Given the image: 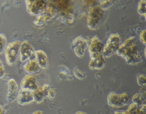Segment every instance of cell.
<instances>
[{
    "mask_svg": "<svg viewBox=\"0 0 146 114\" xmlns=\"http://www.w3.org/2000/svg\"><path fill=\"white\" fill-rule=\"evenodd\" d=\"M136 41V39L135 36L127 39L120 44L116 52L117 55L123 58L128 64L131 65H136L143 61Z\"/></svg>",
    "mask_w": 146,
    "mask_h": 114,
    "instance_id": "cell-1",
    "label": "cell"
},
{
    "mask_svg": "<svg viewBox=\"0 0 146 114\" xmlns=\"http://www.w3.org/2000/svg\"><path fill=\"white\" fill-rule=\"evenodd\" d=\"M104 14V10L99 6H95L90 9L87 18V26L90 29L95 30L99 27Z\"/></svg>",
    "mask_w": 146,
    "mask_h": 114,
    "instance_id": "cell-2",
    "label": "cell"
},
{
    "mask_svg": "<svg viewBox=\"0 0 146 114\" xmlns=\"http://www.w3.org/2000/svg\"><path fill=\"white\" fill-rule=\"evenodd\" d=\"M21 42L20 40H15L7 44L4 54L6 63L9 65L12 66L16 62L19 55Z\"/></svg>",
    "mask_w": 146,
    "mask_h": 114,
    "instance_id": "cell-3",
    "label": "cell"
},
{
    "mask_svg": "<svg viewBox=\"0 0 146 114\" xmlns=\"http://www.w3.org/2000/svg\"><path fill=\"white\" fill-rule=\"evenodd\" d=\"M121 44V38L117 33H112L110 35L103 50V54L106 57H110L116 53Z\"/></svg>",
    "mask_w": 146,
    "mask_h": 114,
    "instance_id": "cell-4",
    "label": "cell"
},
{
    "mask_svg": "<svg viewBox=\"0 0 146 114\" xmlns=\"http://www.w3.org/2000/svg\"><path fill=\"white\" fill-rule=\"evenodd\" d=\"M56 13L55 8L53 6L48 4L44 9L36 15V16L34 21V23L37 26H42L54 18Z\"/></svg>",
    "mask_w": 146,
    "mask_h": 114,
    "instance_id": "cell-5",
    "label": "cell"
},
{
    "mask_svg": "<svg viewBox=\"0 0 146 114\" xmlns=\"http://www.w3.org/2000/svg\"><path fill=\"white\" fill-rule=\"evenodd\" d=\"M130 98L127 92L120 94L114 92H110L107 96V103L108 105L114 108L123 107L129 103Z\"/></svg>",
    "mask_w": 146,
    "mask_h": 114,
    "instance_id": "cell-6",
    "label": "cell"
},
{
    "mask_svg": "<svg viewBox=\"0 0 146 114\" xmlns=\"http://www.w3.org/2000/svg\"><path fill=\"white\" fill-rule=\"evenodd\" d=\"M27 12L33 16H36L48 4V0H25Z\"/></svg>",
    "mask_w": 146,
    "mask_h": 114,
    "instance_id": "cell-7",
    "label": "cell"
},
{
    "mask_svg": "<svg viewBox=\"0 0 146 114\" xmlns=\"http://www.w3.org/2000/svg\"><path fill=\"white\" fill-rule=\"evenodd\" d=\"M88 41L82 36L76 37L71 43V48L74 52L79 58L84 57L86 50L88 48Z\"/></svg>",
    "mask_w": 146,
    "mask_h": 114,
    "instance_id": "cell-8",
    "label": "cell"
},
{
    "mask_svg": "<svg viewBox=\"0 0 146 114\" xmlns=\"http://www.w3.org/2000/svg\"><path fill=\"white\" fill-rule=\"evenodd\" d=\"M34 49L31 43L27 40L21 42L19 51V59L21 62H25L27 60L35 59Z\"/></svg>",
    "mask_w": 146,
    "mask_h": 114,
    "instance_id": "cell-9",
    "label": "cell"
},
{
    "mask_svg": "<svg viewBox=\"0 0 146 114\" xmlns=\"http://www.w3.org/2000/svg\"><path fill=\"white\" fill-rule=\"evenodd\" d=\"M39 87V83L36 78L33 74H27L22 78L21 82L22 89L34 91Z\"/></svg>",
    "mask_w": 146,
    "mask_h": 114,
    "instance_id": "cell-10",
    "label": "cell"
},
{
    "mask_svg": "<svg viewBox=\"0 0 146 114\" xmlns=\"http://www.w3.org/2000/svg\"><path fill=\"white\" fill-rule=\"evenodd\" d=\"M103 48L104 44L100 39L97 36H94L92 37L90 44L88 47L90 57L102 54Z\"/></svg>",
    "mask_w": 146,
    "mask_h": 114,
    "instance_id": "cell-11",
    "label": "cell"
},
{
    "mask_svg": "<svg viewBox=\"0 0 146 114\" xmlns=\"http://www.w3.org/2000/svg\"><path fill=\"white\" fill-rule=\"evenodd\" d=\"M19 90V87L15 80L13 78L9 79L7 81V92L6 95L7 100L10 103H12L16 100Z\"/></svg>",
    "mask_w": 146,
    "mask_h": 114,
    "instance_id": "cell-12",
    "label": "cell"
},
{
    "mask_svg": "<svg viewBox=\"0 0 146 114\" xmlns=\"http://www.w3.org/2000/svg\"><path fill=\"white\" fill-rule=\"evenodd\" d=\"M16 100L20 105H25L29 104L34 101L33 92L21 88L19 90Z\"/></svg>",
    "mask_w": 146,
    "mask_h": 114,
    "instance_id": "cell-13",
    "label": "cell"
},
{
    "mask_svg": "<svg viewBox=\"0 0 146 114\" xmlns=\"http://www.w3.org/2000/svg\"><path fill=\"white\" fill-rule=\"evenodd\" d=\"M106 65V59L103 54H100L91 57L88 67L91 70H101Z\"/></svg>",
    "mask_w": 146,
    "mask_h": 114,
    "instance_id": "cell-14",
    "label": "cell"
},
{
    "mask_svg": "<svg viewBox=\"0 0 146 114\" xmlns=\"http://www.w3.org/2000/svg\"><path fill=\"white\" fill-rule=\"evenodd\" d=\"M50 88V86L47 84H44L42 87H39L35 91L33 92L34 101L37 103H42L44 98L47 96L48 91Z\"/></svg>",
    "mask_w": 146,
    "mask_h": 114,
    "instance_id": "cell-15",
    "label": "cell"
},
{
    "mask_svg": "<svg viewBox=\"0 0 146 114\" xmlns=\"http://www.w3.org/2000/svg\"><path fill=\"white\" fill-rule=\"evenodd\" d=\"M23 69L27 74H35L40 72L42 68L39 66L35 59H31L29 60V61L24 65Z\"/></svg>",
    "mask_w": 146,
    "mask_h": 114,
    "instance_id": "cell-16",
    "label": "cell"
},
{
    "mask_svg": "<svg viewBox=\"0 0 146 114\" xmlns=\"http://www.w3.org/2000/svg\"><path fill=\"white\" fill-rule=\"evenodd\" d=\"M34 54L35 59L39 66L43 69L47 68L48 66V58L46 52L42 49H38L34 51Z\"/></svg>",
    "mask_w": 146,
    "mask_h": 114,
    "instance_id": "cell-17",
    "label": "cell"
},
{
    "mask_svg": "<svg viewBox=\"0 0 146 114\" xmlns=\"http://www.w3.org/2000/svg\"><path fill=\"white\" fill-rule=\"evenodd\" d=\"M56 7L64 10H67L68 6V0H51Z\"/></svg>",
    "mask_w": 146,
    "mask_h": 114,
    "instance_id": "cell-18",
    "label": "cell"
},
{
    "mask_svg": "<svg viewBox=\"0 0 146 114\" xmlns=\"http://www.w3.org/2000/svg\"><path fill=\"white\" fill-rule=\"evenodd\" d=\"M145 96L141 93H136L134 94L132 98V103L136 104L137 105H142L143 102L145 100Z\"/></svg>",
    "mask_w": 146,
    "mask_h": 114,
    "instance_id": "cell-19",
    "label": "cell"
},
{
    "mask_svg": "<svg viewBox=\"0 0 146 114\" xmlns=\"http://www.w3.org/2000/svg\"><path fill=\"white\" fill-rule=\"evenodd\" d=\"M137 12L142 16H145L146 13V0H140L138 3Z\"/></svg>",
    "mask_w": 146,
    "mask_h": 114,
    "instance_id": "cell-20",
    "label": "cell"
},
{
    "mask_svg": "<svg viewBox=\"0 0 146 114\" xmlns=\"http://www.w3.org/2000/svg\"><path fill=\"white\" fill-rule=\"evenodd\" d=\"M7 44V40L4 33H0V54L4 52Z\"/></svg>",
    "mask_w": 146,
    "mask_h": 114,
    "instance_id": "cell-21",
    "label": "cell"
},
{
    "mask_svg": "<svg viewBox=\"0 0 146 114\" xmlns=\"http://www.w3.org/2000/svg\"><path fill=\"white\" fill-rule=\"evenodd\" d=\"M139 105H137L135 103H131L127 111V113L128 114H132V113H139V108L138 107Z\"/></svg>",
    "mask_w": 146,
    "mask_h": 114,
    "instance_id": "cell-22",
    "label": "cell"
},
{
    "mask_svg": "<svg viewBox=\"0 0 146 114\" xmlns=\"http://www.w3.org/2000/svg\"><path fill=\"white\" fill-rule=\"evenodd\" d=\"M74 74L75 76L80 80H82L86 78V75L85 73L78 67H75L74 69Z\"/></svg>",
    "mask_w": 146,
    "mask_h": 114,
    "instance_id": "cell-23",
    "label": "cell"
},
{
    "mask_svg": "<svg viewBox=\"0 0 146 114\" xmlns=\"http://www.w3.org/2000/svg\"><path fill=\"white\" fill-rule=\"evenodd\" d=\"M112 5V0H102L100 2L99 6L100 7L101 9L105 10L110 8Z\"/></svg>",
    "mask_w": 146,
    "mask_h": 114,
    "instance_id": "cell-24",
    "label": "cell"
},
{
    "mask_svg": "<svg viewBox=\"0 0 146 114\" xmlns=\"http://www.w3.org/2000/svg\"><path fill=\"white\" fill-rule=\"evenodd\" d=\"M137 82L140 86H145L146 85V78L144 74H139L137 77Z\"/></svg>",
    "mask_w": 146,
    "mask_h": 114,
    "instance_id": "cell-25",
    "label": "cell"
},
{
    "mask_svg": "<svg viewBox=\"0 0 146 114\" xmlns=\"http://www.w3.org/2000/svg\"><path fill=\"white\" fill-rule=\"evenodd\" d=\"M57 92V90L55 88H49L47 93V96L50 99H53L55 98L56 94Z\"/></svg>",
    "mask_w": 146,
    "mask_h": 114,
    "instance_id": "cell-26",
    "label": "cell"
},
{
    "mask_svg": "<svg viewBox=\"0 0 146 114\" xmlns=\"http://www.w3.org/2000/svg\"><path fill=\"white\" fill-rule=\"evenodd\" d=\"M6 74V69L3 62L2 60L0 59V79H2Z\"/></svg>",
    "mask_w": 146,
    "mask_h": 114,
    "instance_id": "cell-27",
    "label": "cell"
},
{
    "mask_svg": "<svg viewBox=\"0 0 146 114\" xmlns=\"http://www.w3.org/2000/svg\"><path fill=\"white\" fill-rule=\"evenodd\" d=\"M140 39L144 45H146L145 42V29H143L140 33Z\"/></svg>",
    "mask_w": 146,
    "mask_h": 114,
    "instance_id": "cell-28",
    "label": "cell"
},
{
    "mask_svg": "<svg viewBox=\"0 0 146 114\" xmlns=\"http://www.w3.org/2000/svg\"><path fill=\"white\" fill-rule=\"evenodd\" d=\"M146 111V105L145 104L141 105V107L139 109V113H145Z\"/></svg>",
    "mask_w": 146,
    "mask_h": 114,
    "instance_id": "cell-29",
    "label": "cell"
},
{
    "mask_svg": "<svg viewBox=\"0 0 146 114\" xmlns=\"http://www.w3.org/2000/svg\"><path fill=\"white\" fill-rule=\"evenodd\" d=\"M6 113V110L2 105H0V114H4Z\"/></svg>",
    "mask_w": 146,
    "mask_h": 114,
    "instance_id": "cell-30",
    "label": "cell"
},
{
    "mask_svg": "<svg viewBox=\"0 0 146 114\" xmlns=\"http://www.w3.org/2000/svg\"><path fill=\"white\" fill-rule=\"evenodd\" d=\"M33 113L34 114H37V113H40V114H42V113H44V112L42 111H40V110H38V111H35V112H34Z\"/></svg>",
    "mask_w": 146,
    "mask_h": 114,
    "instance_id": "cell-31",
    "label": "cell"
},
{
    "mask_svg": "<svg viewBox=\"0 0 146 114\" xmlns=\"http://www.w3.org/2000/svg\"><path fill=\"white\" fill-rule=\"evenodd\" d=\"M76 113V114H86V113L84 112H82V111H79V112H77Z\"/></svg>",
    "mask_w": 146,
    "mask_h": 114,
    "instance_id": "cell-32",
    "label": "cell"
}]
</instances>
